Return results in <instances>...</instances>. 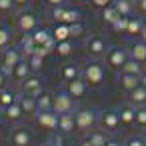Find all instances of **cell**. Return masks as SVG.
Masks as SVG:
<instances>
[{
    "label": "cell",
    "mask_w": 146,
    "mask_h": 146,
    "mask_svg": "<svg viewBox=\"0 0 146 146\" xmlns=\"http://www.w3.org/2000/svg\"><path fill=\"white\" fill-rule=\"evenodd\" d=\"M142 136H144V140H146V128H144V132H142Z\"/></svg>",
    "instance_id": "cell-54"
},
{
    "label": "cell",
    "mask_w": 146,
    "mask_h": 146,
    "mask_svg": "<svg viewBox=\"0 0 146 146\" xmlns=\"http://www.w3.org/2000/svg\"><path fill=\"white\" fill-rule=\"evenodd\" d=\"M74 118H76V128L82 132H90L94 128V124L98 122V112L92 108H78L74 110Z\"/></svg>",
    "instance_id": "cell-3"
},
{
    "label": "cell",
    "mask_w": 146,
    "mask_h": 146,
    "mask_svg": "<svg viewBox=\"0 0 146 146\" xmlns=\"http://www.w3.org/2000/svg\"><path fill=\"white\" fill-rule=\"evenodd\" d=\"M52 36L56 42H64V40H70L72 38V32H70V24H64V22H58L54 28H52Z\"/></svg>",
    "instance_id": "cell-20"
},
{
    "label": "cell",
    "mask_w": 146,
    "mask_h": 146,
    "mask_svg": "<svg viewBox=\"0 0 146 146\" xmlns=\"http://www.w3.org/2000/svg\"><path fill=\"white\" fill-rule=\"evenodd\" d=\"M30 74H32V68H30L28 60L24 58L22 62H18V64L12 68V74H10V76H12L14 80H18V82H24V80H26Z\"/></svg>",
    "instance_id": "cell-18"
},
{
    "label": "cell",
    "mask_w": 146,
    "mask_h": 146,
    "mask_svg": "<svg viewBox=\"0 0 146 146\" xmlns=\"http://www.w3.org/2000/svg\"><path fill=\"white\" fill-rule=\"evenodd\" d=\"M100 16H102V20H104L106 24H110V26H112V24L120 18L118 10H116L112 4H110V6H106V8H102V10H100Z\"/></svg>",
    "instance_id": "cell-29"
},
{
    "label": "cell",
    "mask_w": 146,
    "mask_h": 146,
    "mask_svg": "<svg viewBox=\"0 0 146 146\" xmlns=\"http://www.w3.org/2000/svg\"><path fill=\"white\" fill-rule=\"evenodd\" d=\"M142 20L138 18H128V26H126V34L128 36H140V30H142Z\"/></svg>",
    "instance_id": "cell-32"
},
{
    "label": "cell",
    "mask_w": 146,
    "mask_h": 146,
    "mask_svg": "<svg viewBox=\"0 0 146 146\" xmlns=\"http://www.w3.org/2000/svg\"><path fill=\"white\" fill-rule=\"evenodd\" d=\"M132 4H134L132 0H114V2H112V6L118 10V14H120V16H126V18H130V14H132V10H134Z\"/></svg>",
    "instance_id": "cell-27"
},
{
    "label": "cell",
    "mask_w": 146,
    "mask_h": 146,
    "mask_svg": "<svg viewBox=\"0 0 146 146\" xmlns=\"http://www.w3.org/2000/svg\"><path fill=\"white\" fill-rule=\"evenodd\" d=\"M38 26H40V18H38V14L32 12L30 8H22V10L16 14V28H18L22 34H32Z\"/></svg>",
    "instance_id": "cell-2"
},
{
    "label": "cell",
    "mask_w": 146,
    "mask_h": 146,
    "mask_svg": "<svg viewBox=\"0 0 146 146\" xmlns=\"http://www.w3.org/2000/svg\"><path fill=\"white\" fill-rule=\"evenodd\" d=\"M118 84H120V88L128 94V92H132L134 88H138V86H140V76L120 72V76H118Z\"/></svg>",
    "instance_id": "cell-16"
},
{
    "label": "cell",
    "mask_w": 146,
    "mask_h": 146,
    "mask_svg": "<svg viewBox=\"0 0 146 146\" xmlns=\"http://www.w3.org/2000/svg\"><path fill=\"white\" fill-rule=\"evenodd\" d=\"M42 146H54V142H52V140H48V142H44Z\"/></svg>",
    "instance_id": "cell-52"
},
{
    "label": "cell",
    "mask_w": 146,
    "mask_h": 146,
    "mask_svg": "<svg viewBox=\"0 0 146 146\" xmlns=\"http://www.w3.org/2000/svg\"><path fill=\"white\" fill-rule=\"evenodd\" d=\"M136 6L142 14H146V0H136Z\"/></svg>",
    "instance_id": "cell-46"
},
{
    "label": "cell",
    "mask_w": 146,
    "mask_h": 146,
    "mask_svg": "<svg viewBox=\"0 0 146 146\" xmlns=\"http://www.w3.org/2000/svg\"><path fill=\"white\" fill-rule=\"evenodd\" d=\"M32 38H34L36 46H46L48 50L54 52L56 40H54V36H52V30H48V28H40V26H38V28L32 32Z\"/></svg>",
    "instance_id": "cell-11"
},
{
    "label": "cell",
    "mask_w": 146,
    "mask_h": 146,
    "mask_svg": "<svg viewBox=\"0 0 146 146\" xmlns=\"http://www.w3.org/2000/svg\"><path fill=\"white\" fill-rule=\"evenodd\" d=\"M14 8V0H0V12H8Z\"/></svg>",
    "instance_id": "cell-42"
},
{
    "label": "cell",
    "mask_w": 146,
    "mask_h": 146,
    "mask_svg": "<svg viewBox=\"0 0 146 146\" xmlns=\"http://www.w3.org/2000/svg\"><path fill=\"white\" fill-rule=\"evenodd\" d=\"M4 120V112H2V108H0V122Z\"/></svg>",
    "instance_id": "cell-53"
},
{
    "label": "cell",
    "mask_w": 146,
    "mask_h": 146,
    "mask_svg": "<svg viewBox=\"0 0 146 146\" xmlns=\"http://www.w3.org/2000/svg\"><path fill=\"white\" fill-rule=\"evenodd\" d=\"M128 56L134 58V60H138V62H142V64H146V42H144V40H134V42H130V46H128Z\"/></svg>",
    "instance_id": "cell-15"
},
{
    "label": "cell",
    "mask_w": 146,
    "mask_h": 146,
    "mask_svg": "<svg viewBox=\"0 0 146 146\" xmlns=\"http://www.w3.org/2000/svg\"><path fill=\"white\" fill-rule=\"evenodd\" d=\"M82 20V12L78 8H70L66 6V14H64V24H74V22H80Z\"/></svg>",
    "instance_id": "cell-31"
},
{
    "label": "cell",
    "mask_w": 146,
    "mask_h": 146,
    "mask_svg": "<svg viewBox=\"0 0 146 146\" xmlns=\"http://www.w3.org/2000/svg\"><path fill=\"white\" fill-rule=\"evenodd\" d=\"M44 2L52 8V6H62V4H66V0H44Z\"/></svg>",
    "instance_id": "cell-44"
},
{
    "label": "cell",
    "mask_w": 146,
    "mask_h": 146,
    "mask_svg": "<svg viewBox=\"0 0 146 146\" xmlns=\"http://www.w3.org/2000/svg\"><path fill=\"white\" fill-rule=\"evenodd\" d=\"M88 140H90L94 146H106V142H108V138H106V132H104V130L88 132Z\"/></svg>",
    "instance_id": "cell-30"
},
{
    "label": "cell",
    "mask_w": 146,
    "mask_h": 146,
    "mask_svg": "<svg viewBox=\"0 0 146 146\" xmlns=\"http://www.w3.org/2000/svg\"><path fill=\"white\" fill-rule=\"evenodd\" d=\"M30 4V0H14V6H18V8H26Z\"/></svg>",
    "instance_id": "cell-47"
},
{
    "label": "cell",
    "mask_w": 146,
    "mask_h": 146,
    "mask_svg": "<svg viewBox=\"0 0 146 146\" xmlns=\"http://www.w3.org/2000/svg\"><path fill=\"white\" fill-rule=\"evenodd\" d=\"M134 124H136L140 130L146 128V104L136 106V120H134Z\"/></svg>",
    "instance_id": "cell-36"
},
{
    "label": "cell",
    "mask_w": 146,
    "mask_h": 146,
    "mask_svg": "<svg viewBox=\"0 0 146 146\" xmlns=\"http://www.w3.org/2000/svg\"><path fill=\"white\" fill-rule=\"evenodd\" d=\"M118 116H120V124L126 128V126H132L134 120H136V106L134 104H122L118 108Z\"/></svg>",
    "instance_id": "cell-14"
},
{
    "label": "cell",
    "mask_w": 146,
    "mask_h": 146,
    "mask_svg": "<svg viewBox=\"0 0 146 146\" xmlns=\"http://www.w3.org/2000/svg\"><path fill=\"white\" fill-rule=\"evenodd\" d=\"M52 142H54V146H62V132H56L52 136Z\"/></svg>",
    "instance_id": "cell-45"
},
{
    "label": "cell",
    "mask_w": 146,
    "mask_h": 146,
    "mask_svg": "<svg viewBox=\"0 0 146 146\" xmlns=\"http://www.w3.org/2000/svg\"><path fill=\"white\" fill-rule=\"evenodd\" d=\"M26 60H28V64H30V68H32V72H38V70H42L44 68V56H40V54H30V56H26Z\"/></svg>",
    "instance_id": "cell-34"
},
{
    "label": "cell",
    "mask_w": 146,
    "mask_h": 146,
    "mask_svg": "<svg viewBox=\"0 0 146 146\" xmlns=\"http://www.w3.org/2000/svg\"><path fill=\"white\" fill-rule=\"evenodd\" d=\"M10 146H32V134L26 126H16L8 134Z\"/></svg>",
    "instance_id": "cell-8"
},
{
    "label": "cell",
    "mask_w": 146,
    "mask_h": 146,
    "mask_svg": "<svg viewBox=\"0 0 146 146\" xmlns=\"http://www.w3.org/2000/svg\"><path fill=\"white\" fill-rule=\"evenodd\" d=\"M64 14H66V4L62 6H52L50 8V18L54 22H64Z\"/></svg>",
    "instance_id": "cell-37"
},
{
    "label": "cell",
    "mask_w": 146,
    "mask_h": 146,
    "mask_svg": "<svg viewBox=\"0 0 146 146\" xmlns=\"http://www.w3.org/2000/svg\"><path fill=\"white\" fill-rule=\"evenodd\" d=\"M18 104H20V108H22L24 116H26V114H36V112H38L36 98H32V96H26V94H22V96L18 98Z\"/></svg>",
    "instance_id": "cell-22"
},
{
    "label": "cell",
    "mask_w": 146,
    "mask_h": 146,
    "mask_svg": "<svg viewBox=\"0 0 146 146\" xmlns=\"http://www.w3.org/2000/svg\"><path fill=\"white\" fill-rule=\"evenodd\" d=\"M58 118L60 114H56L54 110H46V112H36V122L40 128L48 130V132H58Z\"/></svg>",
    "instance_id": "cell-10"
},
{
    "label": "cell",
    "mask_w": 146,
    "mask_h": 146,
    "mask_svg": "<svg viewBox=\"0 0 146 146\" xmlns=\"http://www.w3.org/2000/svg\"><path fill=\"white\" fill-rule=\"evenodd\" d=\"M74 106H76V98H72L66 90H58L54 94V104H52V110L56 114H66V112H74Z\"/></svg>",
    "instance_id": "cell-7"
},
{
    "label": "cell",
    "mask_w": 146,
    "mask_h": 146,
    "mask_svg": "<svg viewBox=\"0 0 146 146\" xmlns=\"http://www.w3.org/2000/svg\"><path fill=\"white\" fill-rule=\"evenodd\" d=\"M74 130H76V118H74V112L60 114V118H58V132H62V134H72Z\"/></svg>",
    "instance_id": "cell-17"
},
{
    "label": "cell",
    "mask_w": 146,
    "mask_h": 146,
    "mask_svg": "<svg viewBox=\"0 0 146 146\" xmlns=\"http://www.w3.org/2000/svg\"><path fill=\"white\" fill-rule=\"evenodd\" d=\"M128 102L134 104V106H142V104H146V88L140 84L138 88H134L132 92H128Z\"/></svg>",
    "instance_id": "cell-25"
},
{
    "label": "cell",
    "mask_w": 146,
    "mask_h": 146,
    "mask_svg": "<svg viewBox=\"0 0 146 146\" xmlns=\"http://www.w3.org/2000/svg\"><path fill=\"white\" fill-rule=\"evenodd\" d=\"M52 104H54V94L50 92H42L36 96V106H38V112H46V110H52Z\"/></svg>",
    "instance_id": "cell-24"
},
{
    "label": "cell",
    "mask_w": 146,
    "mask_h": 146,
    "mask_svg": "<svg viewBox=\"0 0 146 146\" xmlns=\"http://www.w3.org/2000/svg\"><path fill=\"white\" fill-rule=\"evenodd\" d=\"M42 92H44V88H42V78H40V76L30 74V76L22 82V94L36 98V96H38V94H42Z\"/></svg>",
    "instance_id": "cell-12"
},
{
    "label": "cell",
    "mask_w": 146,
    "mask_h": 146,
    "mask_svg": "<svg viewBox=\"0 0 146 146\" xmlns=\"http://www.w3.org/2000/svg\"><path fill=\"white\" fill-rule=\"evenodd\" d=\"M80 146H94V144H92V142H90V140H88V138H84V140H82V142H80Z\"/></svg>",
    "instance_id": "cell-51"
},
{
    "label": "cell",
    "mask_w": 146,
    "mask_h": 146,
    "mask_svg": "<svg viewBox=\"0 0 146 146\" xmlns=\"http://www.w3.org/2000/svg\"><path fill=\"white\" fill-rule=\"evenodd\" d=\"M80 76L84 78V82L92 88H100L106 80V68L98 58H92L88 62H84L80 66Z\"/></svg>",
    "instance_id": "cell-1"
},
{
    "label": "cell",
    "mask_w": 146,
    "mask_h": 146,
    "mask_svg": "<svg viewBox=\"0 0 146 146\" xmlns=\"http://www.w3.org/2000/svg\"><path fill=\"white\" fill-rule=\"evenodd\" d=\"M98 124H100V130H104V132H118V128L122 126L118 110L108 108V110L98 112Z\"/></svg>",
    "instance_id": "cell-5"
},
{
    "label": "cell",
    "mask_w": 146,
    "mask_h": 146,
    "mask_svg": "<svg viewBox=\"0 0 146 146\" xmlns=\"http://www.w3.org/2000/svg\"><path fill=\"white\" fill-rule=\"evenodd\" d=\"M2 112H4V120H10V122H20V120L24 118V112H22V108H20L18 102H14V104L2 108Z\"/></svg>",
    "instance_id": "cell-19"
},
{
    "label": "cell",
    "mask_w": 146,
    "mask_h": 146,
    "mask_svg": "<svg viewBox=\"0 0 146 146\" xmlns=\"http://www.w3.org/2000/svg\"><path fill=\"white\" fill-rule=\"evenodd\" d=\"M112 2H114V0H90V4H92L94 8H100V10L106 8V6H110Z\"/></svg>",
    "instance_id": "cell-41"
},
{
    "label": "cell",
    "mask_w": 146,
    "mask_h": 146,
    "mask_svg": "<svg viewBox=\"0 0 146 146\" xmlns=\"http://www.w3.org/2000/svg\"><path fill=\"white\" fill-rule=\"evenodd\" d=\"M26 56H24V52L20 50V46H8L4 52H2V64H0V66H2L4 68V72L10 76L12 74V68L18 64V62H22Z\"/></svg>",
    "instance_id": "cell-4"
},
{
    "label": "cell",
    "mask_w": 146,
    "mask_h": 146,
    "mask_svg": "<svg viewBox=\"0 0 146 146\" xmlns=\"http://www.w3.org/2000/svg\"><path fill=\"white\" fill-rule=\"evenodd\" d=\"M58 74H60V78H62L64 82H70V80H74V78H80V66H78V64H64V66L58 70Z\"/></svg>",
    "instance_id": "cell-21"
},
{
    "label": "cell",
    "mask_w": 146,
    "mask_h": 146,
    "mask_svg": "<svg viewBox=\"0 0 146 146\" xmlns=\"http://www.w3.org/2000/svg\"><path fill=\"white\" fill-rule=\"evenodd\" d=\"M126 26H128V18H126V16H120V18L112 24V30H114V32H124V34H126Z\"/></svg>",
    "instance_id": "cell-38"
},
{
    "label": "cell",
    "mask_w": 146,
    "mask_h": 146,
    "mask_svg": "<svg viewBox=\"0 0 146 146\" xmlns=\"http://www.w3.org/2000/svg\"><path fill=\"white\" fill-rule=\"evenodd\" d=\"M18 98H20V94H16L12 88H2L0 90V108H6V106L18 102Z\"/></svg>",
    "instance_id": "cell-23"
},
{
    "label": "cell",
    "mask_w": 146,
    "mask_h": 146,
    "mask_svg": "<svg viewBox=\"0 0 146 146\" xmlns=\"http://www.w3.org/2000/svg\"><path fill=\"white\" fill-rule=\"evenodd\" d=\"M12 42V32L6 26H0V50H6Z\"/></svg>",
    "instance_id": "cell-35"
},
{
    "label": "cell",
    "mask_w": 146,
    "mask_h": 146,
    "mask_svg": "<svg viewBox=\"0 0 146 146\" xmlns=\"http://www.w3.org/2000/svg\"><path fill=\"white\" fill-rule=\"evenodd\" d=\"M54 52H56L60 58H66V56H70V54H72V42H70V40L56 42V46H54Z\"/></svg>",
    "instance_id": "cell-33"
},
{
    "label": "cell",
    "mask_w": 146,
    "mask_h": 146,
    "mask_svg": "<svg viewBox=\"0 0 146 146\" xmlns=\"http://www.w3.org/2000/svg\"><path fill=\"white\" fill-rule=\"evenodd\" d=\"M18 46H20V50L24 52V56H30V54H34V50H36V42H34L32 34H24Z\"/></svg>",
    "instance_id": "cell-28"
},
{
    "label": "cell",
    "mask_w": 146,
    "mask_h": 146,
    "mask_svg": "<svg viewBox=\"0 0 146 146\" xmlns=\"http://www.w3.org/2000/svg\"><path fill=\"white\" fill-rule=\"evenodd\" d=\"M6 80H8V74L4 72V68H2V66H0V90L6 88Z\"/></svg>",
    "instance_id": "cell-43"
},
{
    "label": "cell",
    "mask_w": 146,
    "mask_h": 146,
    "mask_svg": "<svg viewBox=\"0 0 146 146\" xmlns=\"http://www.w3.org/2000/svg\"><path fill=\"white\" fill-rule=\"evenodd\" d=\"M106 146H124L122 142H118V140H108L106 142Z\"/></svg>",
    "instance_id": "cell-49"
},
{
    "label": "cell",
    "mask_w": 146,
    "mask_h": 146,
    "mask_svg": "<svg viewBox=\"0 0 146 146\" xmlns=\"http://www.w3.org/2000/svg\"><path fill=\"white\" fill-rule=\"evenodd\" d=\"M140 84L146 88V72H142V74H140Z\"/></svg>",
    "instance_id": "cell-50"
},
{
    "label": "cell",
    "mask_w": 146,
    "mask_h": 146,
    "mask_svg": "<svg viewBox=\"0 0 146 146\" xmlns=\"http://www.w3.org/2000/svg\"><path fill=\"white\" fill-rule=\"evenodd\" d=\"M144 64L142 62H138V60H134V58H128L126 62H124V66L120 68V72H126V74H136V76H140L142 72H144V68H142Z\"/></svg>",
    "instance_id": "cell-26"
},
{
    "label": "cell",
    "mask_w": 146,
    "mask_h": 146,
    "mask_svg": "<svg viewBox=\"0 0 146 146\" xmlns=\"http://www.w3.org/2000/svg\"><path fill=\"white\" fill-rule=\"evenodd\" d=\"M128 58H130V56H128V48H110V50L106 52V56H104L106 64H108L110 68H114V70H120Z\"/></svg>",
    "instance_id": "cell-9"
},
{
    "label": "cell",
    "mask_w": 146,
    "mask_h": 146,
    "mask_svg": "<svg viewBox=\"0 0 146 146\" xmlns=\"http://www.w3.org/2000/svg\"><path fill=\"white\" fill-rule=\"evenodd\" d=\"M72 98H76V100H80L84 94H86V90H88V84L84 82V78L80 76V78H74V80H70V82H66V88H64Z\"/></svg>",
    "instance_id": "cell-13"
},
{
    "label": "cell",
    "mask_w": 146,
    "mask_h": 146,
    "mask_svg": "<svg viewBox=\"0 0 146 146\" xmlns=\"http://www.w3.org/2000/svg\"><path fill=\"white\" fill-rule=\"evenodd\" d=\"M124 146H146V140H144V136H130Z\"/></svg>",
    "instance_id": "cell-39"
},
{
    "label": "cell",
    "mask_w": 146,
    "mask_h": 146,
    "mask_svg": "<svg viewBox=\"0 0 146 146\" xmlns=\"http://www.w3.org/2000/svg\"><path fill=\"white\" fill-rule=\"evenodd\" d=\"M84 48H86V52L92 56V58H104L106 56V52L110 50L108 48V42L102 38V36H88L86 40H84Z\"/></svg>",
    "instance_id": "cell-6"
},
{
    "label": "cell",
    "mask_w": 146,
    "mask_h": 146,
    "mask_svg": "<svg viewBox=\"0 0 146 146\" xmlns=\"http://www.w3.org/2000/svg\"><path fill=\"white\" fill-rule=\"evenodd\" d=\"M140 40H144V42H146V22L142 24V30H140Z\"/></svg>",
    "instance_id": "cell-48"
},
{
    "label": "cell",
    "mask_w": 146,
    "mask_h": 146,
    "mask_svg": "<svg viewBox=\"0 0 146 146\" xmlns=\"http://www.w3.org/2000/svg\"><path fill=\"white\" fill-rule=\"evenodd\" d=\"M70 32H72V36H80V34L84 32V24H82V22H74V24H70Z\"/></svg>",
    "instance_id": "cell-40"
}]
</instances>
